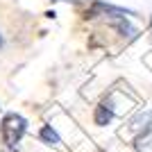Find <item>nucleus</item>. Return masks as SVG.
Masks as SVG:
<instances>
[{
  "label": "nucleus",
  "instance_id": "obj_1",
  "mask_svg": "<svg viewBox=\"0 0 152 152\" xmlns=\"http://www.w3.org/2000/svg\"><path fill=\"white\" fill-rule=\"evenodd\" d=\"M27 132V118L20 114H5L2 116V123H0V136H2V143L7 148H18L20 139L25 136Z\"/></svg>",
  "mask_w": 152,
  "mask_h": 152
},
{
  "label": "nucleus",
  "instance_id": "obj_2",
  "mask_svg": "<svg viewBox=\"0 0 152 152\" xmlns=\"http://www.w3.org/2000/svg\"><path fill=\"white\" fill-rule=\"evenodd\" d=\"M111 118H114V104H111V100L100 102V104L95 107V111H93V123L100 125V127H104V125L111 123Z\"/></svg>",
  "mask_w": 152,
  "mask_h": 152
},
{
  "label": "nucleus",
  "instance_id": "obj_7",
  "mask_svg": "<svg viewBox=\"0 0 152 152\" xmlns=\"http://www.w3.org/2000/svg\"><path fill=\"white\" fill-rule=\"evenodd\" d=\"M52 2H68V5H77L80 0H52Z\"/></svg>",
  "mask_w": 152,
  "mask_h": 152
},
{
  "label": "nucleus",
  "instance_id": "obj_4",
  "mask_svg": "<svg viewBox=\"0 0 152 152\" xmlns=\"http://www.w3.org/2000/svg\"><path fill=\"white\" fill-rule=\"evenodd\" d=\"M39 139L43 141L45 145H59V143H61V136L52 129V125H43L41 127V129H39Z\"/></svg>",
  "mask_w": 152,
  "mask_h": 152
},
{
  "label": "nucleus",
  "instance_id": "obj_6",
  "mask_svg": "<svg viewBox=\"0 0 152 152\" xmlns=\"http://www.w3.org/2000/svg\"><path fill=\"white\" fill-rule=\"evenodd\" d=\"M150 121H152V109H148V111H139V114L129 121V127H132V129H143Z\"/></svg>",
  "mask_w": 152,
  "mask_h": 152
},
{
  "label": "nucleus",
  "instance_id": "obj_8",
  "mask_svg": "<svg viewBox=\"0 0 152 152\" xmlns=\"http://www.w3.org/2000/svg\"><path fill=\"white\" fill-rule=\"evenodd\" d=\"M2 45H5V39H2V34H0V48H2Z\"/></svg>",
  "mask_w": 152,
  "mask_h": 152
},
{
  "label": "nucleus",
  "instance_id": "obj_3",
  "mask_svg": "<svg viewBox=\"0 0 152 152\" xmlns=\"http://www.w3.org/2000/svg\"><path fill=\"white\" fill-rule=\"evenodd\" d=\"M111 23H114V27L118 32H121L123 37H127V39H136V34H139V30L129 23V18L127 16H118V18H111Z\"/></svg>",
  "mask_w": 152,
  "mask_h": 152
},
{
  "label": "nucleus",
  "instance_id": "obj_9",
  "mask_svg": "<svg viewBox=\"0 0 152 152\" xmlns=\"http://www.w3.org/2000/svg\"><path fill=\"white\" fill-rule=\"evenodd\" d=\"M0 111H2V107H0Z\"/></svg>",
  "mask_w": 152,
  "mask_h": 152
},
{
  "label": "nucleus",
  "instance_id": "obj_5",
  "mask_svg": "<svg viewBox=\"0 0 152 152\" xmlns=\"http://www.w3.org/2000/svg\"><path fill=\"white\" fill-rule=\"evenodd\" d=\"M134 143H136V148H139V150H143V148H150V145H152V121L148 123L145 127H143V132L136 136V141H134Z\"/></svg>",
  "mask_w": 152,
  "mask_h": 152
}]
</instances>
